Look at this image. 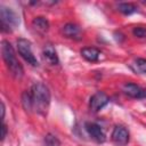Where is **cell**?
Instances as JSON below:
<instances>
[{"instance_id":"cell-1","label":"cell","mask_w":146,"mask_h":146,"mask_svg":"<svg viewBox=\"0 0 146 146\" xmlns=\"http://www.w3.org/2000/svg\"><path fill=\"white\" fill-rule=\"evenodd\" d=\"M31 95L33 99V107L35 111L42 115H46L50 104V92L49 89L41 82H35L32 86Z\"/></svg>"},{"instance_id":"cell-2","label":"cell","mask_w":146,"mask_h":146,"mask_svg":"<svg viewBox=\"0 0 146 146\" xmlns=\"http://www.w3.org/2000/svg\"><path fill=\"white\" fill-rule=\"evenodd\" d=\"M1 54H2V58H3L7 67L9 68L11 75L16 79H21L24 74L23 66L16 58L13 46L7 40H3L1 42Z\"/></svg>"},{"instance_id":"cell-3","label":"cell","mask_w":146,"mask_h":146,"mask_svg":"<svg viewBox=\"0 0 146 146\" xmlns=\"http://www.w3.org/2000/svg\"><path fill=\"white\" fill-rule=\"evenodd\" d=\"M0 21H1V30L2 32L6 33L11 32L19 24V19L16 13L13 9L3 6L0 7Z\"/></svg>"},{"instance_id":"cell-4","label":"cell","mask_w":146,"mask_h":146,"mask_svg":"<svg viewBox=\"0 0 146 146\" xmlns=\"http://www.w3.org/2000/svg\"><path fill=\"white\" fill-rule=\"evenodd\" d=\"M17 50L19 52V55L24 58L25 62H27L29 64H31L32 66H38V60L35 58V56L33 55L32 48H31V42L26 39H18L17 40Z\"/></svg>"},{"instance_id":"cell-5","label":"cell","mask_w":146,"mask_h":146,"mask_svg":"<svg viewBox=\"0 0 146 146\" xmlns=\"http://www.w3.org/2000/svg\"><path fill=\"white\" fill-rule=\"evenodd\" d=\"M108 97L105 92L103 91H97L96 94H94L90 98V102H89V107L92 112H98L100 111L104 106L107 105L108 103Z\"/></svg>"},{"instance_id":"cell-6","label":"cell","mask_w":146,"mask_h":146,"mask_svg":"<svg viewBox=\"0 0 146 146\" xmlns=\"http://www.w3.org/2000/svg\"><path fill=\"white\" fill-rule=\"evenodd\" d=\"M112 139L117 145H125L129 141V131L122 125H116L113 129Z\"/></svg>"},{"instance_id":"cell-7","label":"cell","mask_w":146,"mask_h":146,"mask_svg":"<svg viewBox=\"0 0 146 146\" xmlns=\"http://www.w3.org/2000/svg\"><path fill=\"white\" fill-rule=\"evenodd\" d=\"M86 129H87L88 133L90 135V137H91L94 140H96L97 143H104V141H105L106 136H105L103 129H102L98 124L91 123V122L86 123Z\"/></svg>"},{"instance_id":"cell-8","label":"cell","mask_w":146,"mask_h":146,"mask_svg":"<svg viewBox=\"0 0 146 146\" xmlns=\"http://www.w3.org/2000/svg\"><path fill=\"white\" fill-rule=\"evenodd\" d=\"M123 92L132 98H141V95H143V89L135 84V83H131V82H127L124 86H123Z\"/></svg>"},{"instance_id":"cell-9","label":"cell","mask_w":146,"mask_h":146,"mask_svg":"<svg viewBox=\"0 0 146 146\" xmlns=\"http://www.w3.org/2000/svg\"><path fill=\"white\" fill-rule=\"evenodd\" d=\"M81 55L88 62H97L100 56V51L94 47H86L81 49Z\"/></svg>"},{"instance_id":"cell-10","label":"cell","mask_w":146,"mask_h":146,"mask_svg":"<svg viewBox=\"0 0 146 146\" xmlns=\"http://www.w3.org/2000/svg\"><path fill=\"white\" fill-rule=\"evenodd\" d=\"M43 56L49 64H51V65L58 64V56H57L56 50L54 49V47L51 44H48L43 48Z\"/></svg>"},{"instance_id":"cell-11","label":"cell","mask_w":146,"mask_h":146,"mask_svg":"<svg viewBox=\"0 0 146 146\" xmlns=\"http://www.w3.org/2000/svg\"><path fill=\"white\" fill-rule=\"evenodd\" d=\"M62 32L67 38H76L78 35H80V27L76 24L67 23V24H65L63 26Z\"/></svg>"},{"instance_id":"cell-12","label":"cell","mask_w":146,"mask_h":146,"mask_svg":"<svg viewBox=\"0 0 146 146\" xmlns=\"http://www.w3.org/2000/svg\"><path fill=\"white\" fill-rule=\"evenodd\" d=\"M32 24H33V26H34L38 31H40V32H46V31H48V29H49V22H48L44 17H41V16L35 17V18L33 19Z\"/></svg>"},{"instance_id":"cell-13","label":"cell","mask_w":146,"mask_h":146,"mask_svg":"<svg viewBox=\"0 0 146 146\" xmlns=\"http://www.w3.org/2000/svg\"><path fill=\"white\" fill-rule=\"evenodd\" d=\"M117 9H119V11H121L124 15H131V14L137 11V7L133 3H130V2H122V3H120L117 6Z\"/></svg>"},{"instance_id":"cell-14","label":"cell","mask_w":146,"mask_h":146,"mask_svg":"<svg viewBox=\"0 0 146 146\" xmlns=\"http://www.w3.org/2000/svg\"><path fill=\"white\" fill-rule=\"evenodd\" d=\"M22 104H23V107L26 111H31L33 108V99H32L31 92H27V91L23 92V95H22Z\"/></svg>"},{"instance_id":"cell-15","label":"cell","mask_w":146,"mask_h":146,"mask_svg":"<svg viewBox=\"0 0 146 146\" xmlns=\"http://www.w3.org/2000/svg\"><path fill=\"white\" fill-rule=\"evenodd\" d=\"M44 140H46V145L47 146H60L59 140L52 135H47Z\"/></svg>"},{"instance_id":"cell-16","label":"cell","mask_w":146,"mask_h":146,"mask_svg":"<svg viewBox=\"0 0 146 146\" xmlns=\"http://www.w3.org/2000/svg\"><path fill=\"white\" fill-rule=\"evenodd\" d=\"M136 67L140 73H146V59L138 58L136 60Z\"/></svg>"},{"instance_id":"cell-17","label":"cell","mask_w":146,"mask_h":146,"mask_svg":"<svg viewBox=\"0 0 146 146\" xmlns=\"http://www.w3.org/2000/svg\"><path fill=\"white\" fill-rule=\"evenodd\" d=\"M132 33L137 38H146V29H144V27H140V26L135 27Z\"/></svg>"},{"instance_id":"cell-18","label":"cell","mask_w":146,"mask_h":146,"mask_svg":"<svg viewBox=\"0 0 146 146\" xmlns=\"http://www.w3.org/2000/svg\"><path fill=\"white\" fill-rule=\"evenodd\" d=\"M1 139L3 140L6 138V135H7V125L5 123H2V127H1Z\"/></svg>"},{"instance_id":"cell-19","label":"cell","mask_w":146,"mask_h":146,"mask_svg":"<svg viewBox=\"0 0 146 146\" xmlns=\"http://www.w3.org/2000/svg\"><path fill=\"white\" fill-rule=\"evenodd\" d=\"M1 119H2V121L5 119V104L3 103H1Z\"/></svg>"},{"instance_id":"cell-20","label":"cell","mask_w":146,"mask_h":146,"mask_svg":"<svg viewBox=\"0 0 146 146\" xmlns=\"http://www.w3.org/2000/svg\"><path fill=\"white\" fill-rule=\"evenodd\" d=\"M141 98H146V89H143V95H141Z\"/></svg>"}]
</instances>
